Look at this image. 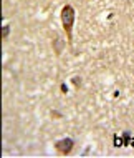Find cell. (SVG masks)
<instances>
[{"mask_svg":"<svg viewBox=\"0 0 134 158\" xmlns=\"http://www.w3.org/2000/svg\"><path fill=\"white\" fill-rule=\"evenodd\" d=\"M129 145L134 146V138H129Z\"/></svg>","mask_w":134,"mask_h":158,"instance_id":"cell-6","label":"cell"},{"mask_svg":"<svg viewBox=\"0 0 134 158\" xmlns=\"http://www.w3.org/2000/svg\"><path fill=\"white\" fill-rule=\"evenodd\" d=\"M61 22H63V28L68 35V42L71 45V30H73V22H75V9L71 5H65L61 10Z\"/></svg>","mask_w":134,"mask_h":158,"instance_id":"cell-1","label":"cell"},{"mask_svg":"<svg viewBox=\"0 0 134 158\" xmlns=\"http://www.w3.org/2000/svg\"><path fill=\"white\" fill-rule=\"evenodd\" d=\"M124 141L126 140H122L121 137H117V135H116V137H114V146H122V145H124Z\"/></svg>","mask_w":134,"mask_h":158,"instance_id":"cell-4","label":"cell"},{"mask_svg":"<svg viewBox=\"0 0 134 158\" xmlns=\"http://www.w3.org/2000/svg\"><path fill=\"white\" fill-rule=\"evenodd\" d=\"M53 47H56V55H60V53H61V48H63V43L60 42V40H55V43H53Z\"/></svg>","mask_w":134,"mask_h":158,"instance_id":"cell-3","label":"cell"},{"mask_svg":"<svg viewBox=\"0 0 134 158\" xmlns=\"http://www.w3.org/2000/svg\"><path fill=\"white\" fill-rule=\"evenodd\" d=\"M73 145H75V141H73L71 138H63V140H60V141H56V143H55V148L58 150L60 153L68 155L73 150Z\"/></svg>","mask_w":134,"mask_h":158,"instance_id":"cell-2","label":"cell"},{"mask_svg":"<svg viewBox=\"0 0 134 158\" xmlns=\"http://www.w3.org/2000/svg\"><path fill=\"white\" fill-rule=\"evenodd\" d=\"M9 33H10V27L5 25L4 30H2V39H7V37H9Z\"/></svg>","mask_w":134,"mask_h":158,"instance_id":"cell-5","label":"cell"}]
</instances>
